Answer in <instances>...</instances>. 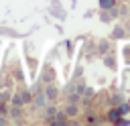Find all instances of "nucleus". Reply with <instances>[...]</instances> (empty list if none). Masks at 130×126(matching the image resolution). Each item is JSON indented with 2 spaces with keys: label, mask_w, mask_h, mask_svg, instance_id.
<instances>
[{
  "label": "nucleus",
  "mask_w": 130,
  "mask_h": 126,
  "mask_svg": "<svg viewBox=\"0 0 130 126\" xmlns=\"http://www.w3.org/2000/svg\"><path fill=\"white\" fill-rule=\"evenodd\" d=\"M32 102H35V106H37V108H45V106L49 104V100H47V96H45L43 91H41V93H37V96L32 98Z\"/></svg>",
  "instance_id": "1"
},
{
  "label": "nucleus",
  "mask_w": 130,
  "mask_h": 126,
  "mask_svg": "<svg viewBox=\"0 0 130 126\" xmlns=\"http://www.w3.org/2000/svg\"><path fill=\"white\" fill-rule=\"evenodd\" d=\"M120 116H122V108H114L108 112V120L110 122H120Z\"/></svg>",
  "instance_id": "2"
},
{
  "label": "nucleus",
  "mask_w": 130,
  "mask_h": 126,
  "mask_svg": "<svg viewBox=\"0 0 130 126\" xmlns=\"http://www.w3.org/2000/svg\"><path fill=\"white\" fill-rule=\"evenodd\" d=\"M45 96H47V100H49V102H53V100L57 98V87L49 85V87H47V91H45Z\"/></svg>",
  "instance_id": "3"
},
{
  "label": "nucleus",
  "mask_w": 130,
  "mask_h": 126,
  "mask_svg": "<svg viewBox=\"0 0 130 126\" xmlns=\"http://www.w3.org/2000/svg\"><path fill=\"white\" fill-rule=\"evenodd\" d=\"M112 6H116V0H100V8L102 10H110Z\"/></svg>",
  "instance_id": "4"
},
{
  "label": "nucleus",
  "mask_w": 130,
  "mask_h": 126,
  "mask_svg": "<svg viewBox=\"0 0 130 126\" xmlns=\"http://www.w3.org/2000/svg\"><path fill=\"white\" fill-rule=\"evenodd\" d=\"M65 116H77V106H75L73 102L65 108Z\"/></svg>",
  "instance_id": "5"
},
{
  "label": "nucleus",
  "mask_w": 130,
  "mask_h": 126,
  "mask_svg": "<svg viewBox=\"0 0 130 126\" xmlns=\"http://www.w3.org/2000/svg\"><path fill=\"white\" fill-rule=\"evenodd\" d=\"M53 124H65V112H57L55 114V118H53Z\"/></svg>",
  "instance_id": "6"
},
{
  "label": "nucleus",
  "mask_w": 130,
  "mask_h": 126,
  "mask_svg": "<svg viewBox=\"0 0 130 126\" xmlns=\"http://www.w3.org/2000/svg\"><path fill=\"white\" fill-rule=\"evenodd\" d=\"M20 98H22V102H24V104L32 102V96H30V91H20Z\"/></svg>",
  "instance_id": "7"
},
{
  "label": "nucleus",
  "mask_w": 130,
  "mask_h": 126,
  "mask_svg": "<svg viewBox=\"0 0 130 126\" xmlns=\"http://www.w3.org/2000/svg\"><path fill=\"white\" fill-rule=\"evenodd\" d=\"M100 16H102V20H104V22H110V20H112L110 10H102V14H100Z\"/></svg>",
  "instance_id": "8"
},
{
  "label": "nucleus",
  "mask_w": 130,
  "mask_h": 126,
  "mask_svg": "<svg viewBox=\"0 0 130 126\" xmlns=\"http://www.w3.org/2000/svg\"><path fill=\"white\" fill-rule=\"evenodd\" d=\"M12 106H24V102H22V98H20V93H16V96L12 98Z\"/></svg>",
  "instance_id": "9"
},
{
  "label": "nucleus",
  "mask_w": 130,
  "mask_h": 126,
  "mask_svg": "<svg viewBox=\"0 0 130 126\" xmlns=\"http://www.w3.org/2000/svg\"><path fill=\"white\" fill-rule=\"evenodd\" d=\"M10 114H12L14 118H18V116L22 114V110H20V106H12V108H10Z\"/></svg>",
  "instance_id": "10"
},
{
  "label": "nucleus",
  "mask_w": 130,
  "mask_h": 126,
  "mask_svg": "<svg viewBox=\"0 0 130 126\" xmlns=\"http://www.w3.org/2000/svg\"><path fill=\"white\" fill-rule=\"evenodd\" d=\"M45 108H47V114H49V116H55V114H57V108H55V106H45Z\"/></svg>",
  "instance_id": "11"
},
{
  "label": "nucleus",
  "mask_w": 130,
  "mask_h": 126,
  "mask_svg": "<svg viewBox=\"0 0 130 126\" xmlns=\"http://www.w3.org/2000/svg\"><path fill=\"white\" fill-rule=\"evenodd\" d=\"M122 35H124V28H120V26L114 28V37H122Z\"/></svg>",
  "instance_id": "12"
},
{
  "label": "nucleus",
  "mask_w": 130,
  "mask_h": 126,
  "mask_svg": "<svg viewBox=\"0 0 130 126\" xmlns=\"http://www.w3.org/2000/svg\"><path fill=\"white\" fill-rule=\"evenodd\" d=\"M69 102H73V104L79 102V93H71V96H69Z\"/></svg>",
  "instance_id": "13"
},
{
  "label": "nucleus",
  "mask_w": 130,
  "mask_h": 126,
  "mask_svg": "<svg viewBox=\"0 0 130 126\" xmlns=\"http://www.w3.org/2000/svg\"><path fill=\"white\" fill-rule=\"evenodd\" d=\"M106 65H108V67H114V59L108 57V59H106Z\"/></svg>",
  "instance_id": "14"
},
{
  "label": "nucleus",
  "mask_w": 130,
  "mask_h": 126,
  "mask_svg": "<svg viewBox=\"0 0 130 126\" xmlns=\"http://www.w3.org/2000/svg\"><path fill=\"white\" fill-rule=\"evenodd\" d=\"M2 124H6V118H0V126H2Z\"/></svg>",
  "instance_id": "15"
}]
</instances>
